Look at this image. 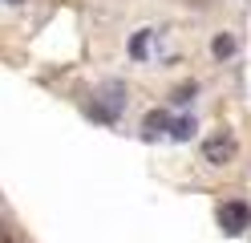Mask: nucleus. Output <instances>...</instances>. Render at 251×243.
<instances>
[{
	"instance_id": "f257e3e1",
	"label": "nucleus",
	"mask_w": 251,
	"mask_h": 243,
	"mask_svg": "<svg viewBox=\"0 0 251 243\" xmlns=\"http://www.w3.org/2000/svg\"><path fill=\"white\" fill-rule=\"evenodd\" d=\"M219 223H223L227 235H239V231H247V223H251V207L243 199L223 203V207H219Z\"/></svg>"
},
{
	"instance_id": "f03ea898",
	"label": "nucleus",
	"mask_w": 251,
	"mask_h": 243,
	"mask_svg": "<svg viewBox=\"0 0 251 243\" xmlns=\"http://www.w3.org/2000/svg\"><path fill=\"white\" fill-rule=\"evenodd\" d=\"M98 97H101V109H98V118H101V122H114L118 113H122V106H126V89L114 81V85H105Z\"/></svg>"
},
{
	"instance_id": "7ed1b4c3",
	"label": "nucleus",
	"mask_w": 251,
	"mask_h": 243,
	"mask_svg": "<svg viewBox=\"0 0 251 243\" xmlns=\"http://www.w3.org/2000/svg\"><path fill=\"white\" fill-rule=\"evenodd\" d=\"M231 150H235L231 134H219V138H211V142H207V158H211V162H227V158H231Z\"/></svg>"
},
{
	"instance_id": "20e7f679",
	"label": "nucleus",
	"mask_w": 251,
	"mask_h": 243,
	"mask_svg": "<svg viewBox=\"0 0 251 243\" xmlns=\"http://www.w3.org/2000/svg\"><path fill=\"white\" fill-rule=\"evenodd\" d=\"M162 130H170V113H166V109H154L150 118L142 122V138H158Z\"/></svg>"
},
{
	"instance_id": "39448f33",
	"label": "nucleus",
	"mask_w": 251,
	"mask_h": 243,
	"mask_svg": "<svg viewBox=\"0 0 251 243\" xmlns=\"http://www.w3.org/2000/svg\"><path fill=\"white\" fill-rule=\"evenodd\" d=\"M195 134V118H178L170 122V138H191Z\"/></svg>"
},
{
	"instance_id": "423d86ee",
	"label": "nucleus",
	"mask_w": 251,
	"mask_h": 243,
	"mask_svg": "<svg viewBox=\"0 0 251 243\" xmlns=\"http://www.w3.org/2000/svg\"><path fill=\"white\" fill-rule=\"evenodd\" d=\"M130 53H134V57H138V61H142V57H146V53H150V32H138V37H134V41H130Z\"/></svg>"
},
{
	"instance_id": "0eeeda50",
	"label": "nucleus",
	"mask_w": 251,
	"mask_h": 243,
	"mask_svg": "<svg viewBox=\"0 0 251 243\" xmlns=\"http://www.w3.org/2000/svg\"><path fill=\"white\" fill-rule=\"evenodd\" d=\"M231 49H235V41H231V37H219V41H215V53H219V57H227Z\"/></svg>"
},
{
	"instance_id": "6e6552de",
	"label": "nucleus",
	"mask_w": 251,
	"mask_h": 243,
	"mask_svg": "<svg viewBox=\"0 0 251 243\" xmlns=\"http://www.w3.org/2000/svg\"><path fill=\"white\" fill-rule=\"evenodd\" d=\"M8 4H21V0H8Z\"/></svg>"
}]
</instances>
